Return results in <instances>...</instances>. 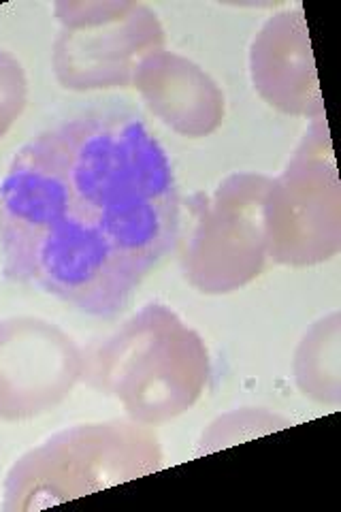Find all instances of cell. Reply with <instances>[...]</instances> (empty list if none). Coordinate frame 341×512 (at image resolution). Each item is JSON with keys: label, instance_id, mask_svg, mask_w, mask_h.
I'll use <instances>...</instances> for the list:
<instances>
[{"label": "cell", "instance_id": "6da1fadb", "mask_svg": "<svg viewBox=\"0 0 341 512\" xmlns=\"http://www.w3.org/2000/svg\"><path fill=\"white\" fill-rule=\"evenodd\" d=\"M180 235L173 165L133 109L60 120L15 154L0 182L5 278L96 318L118 316Z\"/></svg>", "mask_w": 341, "mask_h": 512}, {"label": "cell", "instance_id": "7a4b0ae2", "mask_svg": "<svg viewBox=\"0 0 341 512\" xmlns=\"http://www.w3.org/2000/svg\"><path fill=\"white\" fill-rule=\"evenodd\" d=\"M211 374L201 335L162 303H150L84 350L81 380L118 399L128 419L158 425L188 412Z\"/></svg>", "mask_w": 341, "mask_h": 512}, {"label": "cell", "instance_id": "3957f363", "mask_svg": "<svg viewBox=\"0 0 341 512\" xmlns=\"http://www.w3.org/2000/svg\"><path fill=\"white\" fill-rule=\"evenodd\" d=\"M160 468L162 446L150 425L131 419L75 425L13 463L3 487V510H41Z\"/></svg>", "mask_w": 341, "mask_h": 512}, {"label": "cell", "instance_id": "277c9868", "mask_svg": "<svg viewBox=\"0 0 341 512\" xmlns=\"http://www.w3.org/2000/svg\"><path fill=\"white\" fill-rule=\"evenodd\" d=\"M269 259L310 267L341 248V195L327 116L316 118L265 197Z\"/></svg>", "mask_w": 341, "mask_h": 512}, {"label": "cell", "instance_id": "5b68a950", "mask_svg": "<svg viewBox=\"0 0 341 512\" xmlns=\"http://www.w3.org/2000/svg\"><path fill=\"white\" fill-rule=\"evenodd\" d=\"M269 182L263 173H233L209 197L194 199L197 227L182 256V271L199 293H233L263 274L269 261Z\"/></svg>", "mask_w": 341, "mask_h": 512}, {"label": "cell", "instance_id": "8992f818", "mask_svg": "<svg viewBox=\"0 0 341 512\" xmlns=\"http://www.w3.org/2000/svg\"><path fill=\"white\" fill-rule=\"evenodd\" d=\"M54 73L69 90L131 88L139 64L165 50L156 13L139 3H56Z\"/></svg>", "mask_w": 341, "mask_h": 512}, {"label": "cell", "instance_id": "52a82bcc", "mask_svg": "<svg viewBox=\"0 0 341 512\" xmlns=\"http://www.w3.org/2000/svg\"><path fill=\"white\" fill-rule=\"evenodd\" d=\"M84 372V350L39 316L0 318V421H28L71 395Z\"/></svg>", "mask_w": 341, "mask_h": 512}, {"label": "cell", "instance_id": "ba28073f", "mask_svg": "<svg viewBox=\"0 0 341 512\" xmlns=\"http://www.w3.org/2000/svg\"><path fill=\"white\" fill-rule=\"evenodd\" d=\"M250 73L271 107L312 120L327 116L301 5L275 13L261 28L252 43Z\"/></svg>", "mask_w": 341, "mask_h": 512}, {"label": "cell", "instance_id": "9c48e42d", "mask_svg": "<svg viewBox=\"0 0 341 512\" xmlns=\"http://www.w3.org/2000/svg\"><path fill=\"white\" fill-rule=\"evenodd\" d=\"M152 114L173 133L199 139L216 133L224 120V94L199 64L160 50L145 58L133 79Z\"/></svg>", "mask_w": 341, "mask_h": 512}, {"label": "cell", "instance_id": "30bf717a", "mask_svg": "<svg viewBox=\"0 0 341 512\" xmlns=\"http://www.w3.org/2000/svg\"><path fill=\"white\" fill-rule=\"evenodd\" d=\"M339 342L341 318L333 312L314 323L297 348L295 382L305 397L318 404L337 406L341 402Z\"/></svg>", "mask_w": 341, "mask_h": 512}, {"label": "cell", "instance_id": "8fae6325", "mask_svg": "<svg viewBox=\"0 0 341 512\" xmlns=\"http://www.w3.org/2000/svg\"><path fill=\"white\" fill-rule=\"evenodd\" d=\"M290 421L284 419V416L267 412L261 408H243L235 410L220 416L214 423L209 425V429L203 434L199 442V451L197 455H207L220 451V448L233 446L237 442L250 440L263 434H271V431H278L288 427Z\"/></svg>", "mask_w": 341, "mask_h": 512}, {"label": "cell", "instance_id": "7c38bea8", "mask_svg": "<svg viewBox=\"0 0 341 512\" xmlns=\"http://www.w3.org/2000/svg\"><path fill=\"white\" fill-rule=\"evenodd\" d=\"M28 99V82L20 60L0 50V141L22 116Z\"/></svg>", "mask_w": 341, "mask_h": 512}]
</instances>
